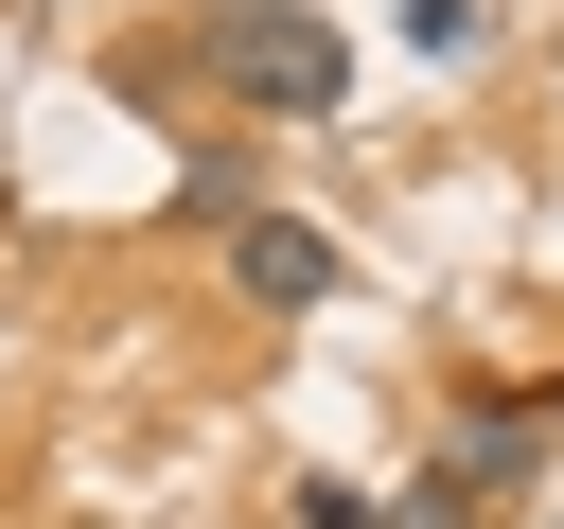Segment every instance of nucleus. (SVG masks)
<instances>
[{
    "mask_svg": "<svg viewBox=\"0 0 564 529\" xmlns=\"http://www.w3.org/2000/svg\"><path fill=\"white\" fill-rule=\"evenodd\" d=\"M546 441H564V388H511V406H458V441H441V476H458V494H511V476H529Z\"/></svg>",
    "mask_w": 564,
    "mask_h": 529,
    "instance_id": "2",
    "label": "nucleus"
},
{
    "mask_svg": "<svg viewBox=\"0 0 564 529\" xmlns=\"http://www.w3.org/2000/svg\"><path fill=\"white\" fill-rule=\"evenodd\" d=\"M388 529H476V494H458V476H423V494H388Z\"/></svg>",
    "mask_w": 564,
    "mask_h": 529,
    "instance_id": "5",
    "label": "nucleus"
},
{
    "mask_svg": "<svg viewBox=\"0 0 564 529\" xmlns=\"http://www.w3.org/2000/svg\"><path fill=\"white\" fill-rule=\"evenodd\" d=\"M300 529H388V511H370L352 476H300Z\"/></svg>",
    "mask_w": 564,
    "mask_h": 529,
    "instance_id": "4",
    "label": "nucleus"
},
{
    "mask_svg": "<svg viewBox=\"0 0 564 529\" xmlns=\"http://www.w3.org/2000/svg\"><path fill=\"white\" fill-rule=\"evenodd\" d=\"M405 35H423V53H458V35H476V0H405Z\"/></svg>",
    "mask_w": 564,
    "mask_h": 529,
    "instance_id": "6",
    "label": "nucleus"
},
{
    "mask_svg": "<svg viewBox=\"0 0 564 529\" xmlns=\"http://www.w3.org/2000/svg\"><path fill=\"white\" fill-rule=\"evenodd\" d=\"M229 282H247V300H282V317H300V300H335V229L247 212V229H229Z\"/></svg>",
    "mask_w": 564,
    "mask_h": 529,
    "instance_id": "3",
    "label": "nucleus"
},
{
    "mask_svg": "<svg viewBox=\"0 0 564 529\" xmlns=\"http://www.w3.org/2000/svg\"><path fill=\"white\" fill-rule=\"evenodd\" d=\"M123 88H229L247 123H335V106H352V53H335V18H300V0H212V18L141 35Z\"/></svg>",
    "mask_w": 564,
    "mask_h": 529,
    "instance_id": "1",
    "label": "nucleus"
}]
</instances>
